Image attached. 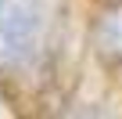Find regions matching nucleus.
Listing matches in <instances>:
<instances>
[{"label":"nucleus","mask_w":122,"mask_h":119,"mask_svg":"<svg viewBox=\"0 0 122 119\" xmlns=\"http://www.w3.org/2000/svg\"><path fill=\"white\" fill-rule=\"evenodd\" d=\"M47 4L0 0V87L29 76L47 51Z\"/></svg>","instance_id":"f257e3e1"},{"label":"nucleus","mask_w":122,"mask_h":119,"mask_svg":"<svg viewBox=\"0 0 122 119\" xmlns=\"http://www.w3.org/2000/svg\"><path fill=\"white\" fill-rule=\"evenodd\" d=\"M90 51L101 65H122V0H104L90 18Z\"/></svg>","instance_id":"f03ea898"},{"label":"nucleus","mask_w":122,"mask_h":119,"mask_svg":"<svg viewBox=\"0 0 122 119\" xmlns=\"http://www.w3.org/2000/svg\"><path fill=\"white\" fill-rule=\"evenodd\" d=\"M118 72H122V65H118Z\"/></svg>","instance_id":"7ed1b4c3"}]
</instances>
